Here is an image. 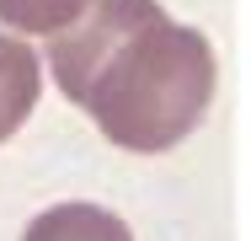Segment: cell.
Listing matches in <instances>:
<instances>
[{
  "label": "cell",
  "instance_id": "obj_1",
  "mask_svg": "<svg viewBox=\"0 0 251 241\" xmlns=\"http://www.w3.org/2000/svg\"><path fill=\"white\" fill-rule=\"evenodd\" d=\"M53 81L80 102L97 129L123 150H171L214 102V48L182 27L160 0H86V11L49 32Z\"/></svg>",
  "mask_w": 251,
  "mask_h": 241
},
{
  "label": "cell",
  "instance_id": "obj_2",
  "mask_svg": "<svg viewBox=\"0 0 251 241\" xmlns=\"http://www.w3.org/2000/svg\"><path fill=\"white\" fill-rule=\"evenodd\" d=\"M38 91H43V59L22 43V38L0 32V145L27 123Z\"/></svg>",
  "mask_w": 251,
  "mask_h": 241
},
{
  "label": "cell",
  "instance_id": "obj_3",
  "mask_svg": "<svg viewBox=\"0 0 251 241\" xmlns=\"http://www.w3.org/2000/svg\"><path fill=\"white\" fill-rule=\"evenodd\" d=\"M22 241H134V231L101 204H53L27 225Z\"/></svg>",
  "mask_w": 251,
  "mask_h": 241
},
{
  "label": "cell",
  "instance_id": "obj_4",
  "mask_svg": "<svg viewBox=\"0 0 251 241\" xmlns=\"http://www.w3.org/2000/svg\"><path fill=\"white\" fill-rule=\"evenodd\" d=\"M86 11V0H0V22L16 32H59Z\"/></svg>",
  "mask_w": 251,
  "mask_h": 241
}]
</instances>
